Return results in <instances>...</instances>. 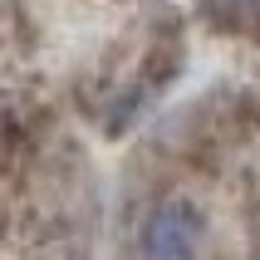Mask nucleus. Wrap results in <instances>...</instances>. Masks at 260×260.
<instances>
[{"mask_svg": "<svg viewBox=\"0 0 260 260\" xmlns=\"http://www.w3.org/2000/svg\"><path fill=\"white\" fill-rule=\"evenodd\" d=\"M206 241V216L191 202H167L152 206L138 231V246H143V260H197Z\"/></svg>", "mask_w": 260, "mask_h": 260, "instance_id": "nucleus-1", "label": "nucleus"}]
</instances>
